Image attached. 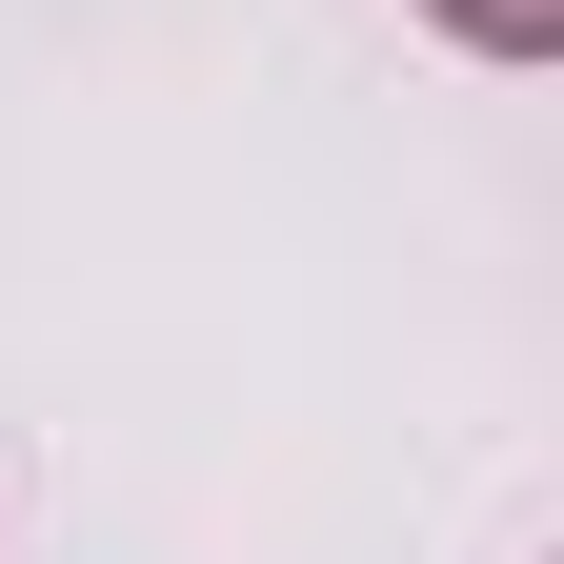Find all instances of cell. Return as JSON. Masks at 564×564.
<instances>
[{"label":"cell","instance_id":"obj_1","mask_svg":"<svg viewBox=\"0 0 564 564\" xmlns=\"http://www.w3.org/2000/svg\"><path fill=\"white\" fill-rule=\"evenodd\" d=\"M464 61H564V0H423Z\"/></svg>","mask_w":564,"mask_h":564}]
</instances>
